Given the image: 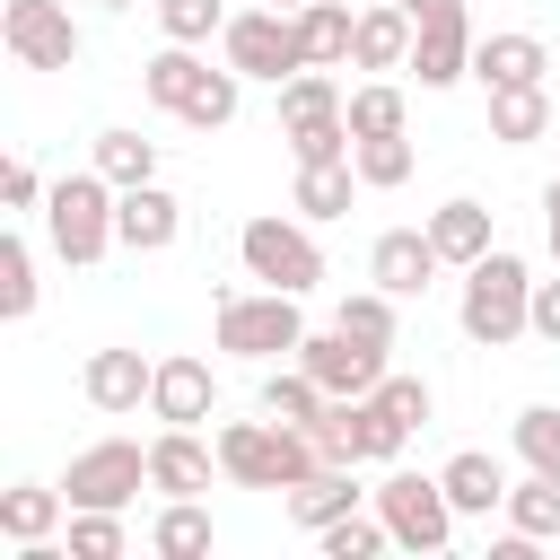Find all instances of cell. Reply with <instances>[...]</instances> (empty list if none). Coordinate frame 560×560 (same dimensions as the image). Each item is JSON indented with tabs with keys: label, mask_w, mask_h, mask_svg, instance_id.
<instances>
[{
	"label": "cell",
	"mask_w": 560,
	"mask_h": 560,
	"mask_svg": "<svg viewBox=\"0 0 560 560\" xmlns=\"http://www.w3.org/2000/svg\"><path fill=\"white\" fill-rule=\"evenodd\" d=\"M394 306H402V298H394V289H350V298H341V315H332V324H341V332H359V341H376V350H394V324H402V315H394Z\"/></svg>",
	"instance_id": "obj_35"
},
{
	"label": "cell",
	"mask_w": 560,
	"mask_h": 560,
	"mask_svg": "<svg viewBox=\"0 0 560 560\" xmlns=\"http://www.w3.org/2000/svg\"><path fill=\"white\" fill-rule=\"evenodd\" d=\"M341 114H350V140L411 131V105H402V88H394V79H368V88H350V96H341Z\"/></svg>",
	"instance_id": "obj_27"
},
{
	"label": "cell",
	"mask_w": 560,
	"mask_h": 560,
	"mask_svg": "<svg viewBox=\"0 0 560 560\" xmlns=\"http://www.w3.org/2000/svg\"><path fill=\"white\" fill-rule=\"evenodd\" d=\"M280 499H289V516H298L306 534H324L332 516H350V508L376 499V490H359V464H315V472H306L298 490H280Z\"/></svg>",
	"instance_id": "obj_18"
},
{
	"label": "cell",
	"mask_w": 560,
	"mask_h": 560,
	"mask_svg": "<svg viewBox=\"0 0 560 560\" xmlns=\"http://www.w3.org/2000/svg\"><path fill=\"white\" fill-rule=\"evenodd\" d=\"M210 472H219V438H210V446H201L192 429H158V438H149V490H166V499H201Z\"/></svg>",
	"instance_id": "obj_15"
},
{
	"label": "cell",
	"mask_w": 560,
	"mask_h": 560,
	"mask_svg": "<svg viewBox=\"0 0 560 560\" xmlns=\"http://www.w3.org/2000/svg\"><path fill=\"white\" fill-rule=\"evenodd\" d=\"M114 210H122V192L96 175V166H79V175H61L52 192H44V236H52V254L70 262V271H88V262H105L122 236H114Z\"/></svg>",
	"instance_id": "obj_3"
},
{
	"label": "cell",
	"mask_w": 560,
	"mask_h": 560,
	"mask_svg": "<svg viewBox=\"0 0 560 560\" xmlns=\"http://www.w3.org/2000/svg\"><path fill=\"white\" fill-rule=\"evenodd\" d=\"M350 201H359V166L350 158H332V166H298V184H289V210L298 219H350Z\"/></svg>",
	"instance_id": "obj_22"
},
{
	"label": "cell",
	"mask_w": 560,
	"mask_h": 560,
	"mask_svg": "<svg viewBox=\"0 0 560 560\" xmlns=\"http://www.w3.org/2000/svg\"><path fill=\"white\" fill-rule=\"evenodd\" d=\"M542 70H551V44H542V35H525V26L472 35V79H481V96H490V88H542Z\"/></svg>",
	"instance_id": "obj_13"
},
{
	"label": "cell",
	"mask_w": 560,
	"mask_h": 560,
	"mask_svg": "<svg viewBox=\"0 0 560 560\" xmlns=\"http://www.w3.org/2000/svg\"><path fill=\"white\" fill-rule=\"evenodd\" d=\"M315 114H341V88H332V70H298V79H280V131L289 122H315Z\"/></svg>",
	"instance_id": "obj_39"
},
{
	"label": "cell",
	"mask_w": 560,
	"mask_h": 560,
	"mask_svg": "<svg viewBox=\"0 0 560 560\" xmlns=\"http://www.w3.org/2000/svg\"><path fill=\"white\" fill-rule=\"evenodd\" d=\"M376 516L394 525V551H446L455 542V499H446V481L438 472H385L376 481Z\"/></svg>",
	"instance_id": "obj_7"
},
{
	"label": "cell",
	"mask_w": 560,
	"mask_h": 560,
	"mask_svg": "<svg viewBox=\"0 0 560 560\" xmlns=\"http://www.w3.org/2000/svg\"><path fill=\"white\" fill-rule=\"evenodd\" d=\"M324 455H315V438L306 429H289V420H228L219 429V472L236 481V490H298L306 472H315Z\"/></svg>",
	"instance_id": "obj_2"
},
{
	"label": "cell",
	"mask_w": 560,
	"mask_h": 560,
	"mask_svg": "<svg viewBox=\"0 0 560 560\" xmlns=\"http://www.w3.org/2000/svg\"><path fill=\"white\" fill-rule=\"evenodd\" d=\"M96 175L114 184V192H131V184H158V140H140V131H96Z\"/></svg>",
	"instance_id": "obj_28"
},
{
	"label": "cell",
	"mask_w": 560,
	"mask_h": 560,
	"mask_svg": "<svg viewBox=\"0 0 560 560\" xmlns=\"http://www.w3.org/2000/svg\"><path fill=\"white\" fill-rule=\"evenodd\" d=\"M210 341H219L228 359H298L306 315H298L289 289H228L219 315H210Z\"/></svg>",
	"instance_id": "obj_4"
},
{
	"label": "cell",
	"mask_w": 560,
	"mask_h": 560,
	"mask_svg": "<svg viewBox=\"0 0 560 560\" xmlns=\"http://www.w3.org/2000/svg\"><path fill=\"white\" fill-rule=\"evenodd\" d=\"M0 44H9L18 70H70V61H79L70 0H9V9H0Z\"/></svg>",
	"instance_id": "obj_9"
},
{
	"label": "cell",
	"mask_w": 560,
	"mask_h": 560,
	"mask_svg": "<svg viewBox=\"0 0 560 560\" xmlns=\"http://www.w3.org/2000/svg\"><path fill=\"white\" fill-rule=\"evenodd\" d=\"M236 96H245V70H228V61H219V70L184 96V114H175V122H192V131H228V122H236Z\"/></svg>",
	"instance_id": "obj_32"
},
{
	"label": "cell",
	"mask_w": 560,
	"mask_h": 560,
	"mask_svg": "<svg viewBox=\"0 0 560 560\" xmlns=\"http://www.w3.org/2000/svg\"><path fill=\"white\" fill-rule=\"evenodd\" d=\"M61 490H70V508H131V499L149 490V446H131V438H96V446L70 455Z\"/></svg>",
	"instance_id": "obj_8"
},
{
	"label": "cell",
	"mask_w": 560,
	"mask_h": 560,
	"mask_svg": "<svg viewBox=\"0 0 560 560\" xmlns=\"http://www.w3.org/2000/svg\"><path fill=\"white\" fill-rule=\"evenodd\" d=\"M350 26H359V9H341V0H306V9H298V44H306V61H315V70H350Z\"/></svg>",
	"instance_id": "obj_26"
},
{
	"label": "cell",
	"mask_w": 560,
	"mask_h": 560,
	"mask_svg": "<svg viewBox=\"0 0 560 560\" xmlns=\"http://www.w3.org/2000/svg\"><path fill=\"white\" fill-rule=\"evenodd\" d=\"M201 79H210V61H201L192 44H166V52H149V61H140V96H149L158 114H184V96H192Z\"/></svg>",
	"instance_id": "obj_24"
},
{
	"label": "cell",
	"mask_w": 560,
	"mask_h": 560,
	"mask_svg": "<svg viewBox=\"0 0 560 560\" xmlns=\"http://www.w3.org/2000/svg\"><path fill=\"white\" fill-rule=\"evenodd\" d=\"M298 368H306L332 402H350V394H376V385H385V350H376V341H359V332H341V324H332V332H306V341H298Z\"/></svg>",
	"instance_id": "obj_10"
},
{
	"label": "cell",
	"mask_w": 560,
	"mask_h": 560,
	"mask_svg": "<svg viewBox=\"0 0 560 560\" xmlns=\"http://www.w3.org/2000/svg\"><path fill=\"white\" fill-rule=\"evenodd\" d=\"M542 219H560V175H551V184H542Z\"/></svg>",
	"instance_id": "obj_46"
},
{
	"label": "cell",
	"mask_w": 560,
	"mask_h": 560,
	"mask_svg": "<svg viewBox=\"0 0 560 560\" xmlns=\"http://www.w3.org/2000/svg\"><path fill=\"white\" fill-rule=\"evenodd\" d=\"M516 455H525V472L560 481V402H525L516 411Z\"/></svg>",
	"instance_id": "obj_38"
},
{
	"label": "cell",
	"mask_w": 560,
	"mask_h": 560,
	"mask_svg": "<svg viewBox=\"0 0 560 560\" xmlns=\"http://www.w3.org/2000/svg\"><path fill=\"white\" fill-rule=\"evenodd\" d=\"M44 192H52V184H44L26 158H9V166H0V201H9V210H44Z\"/></svg>",
	"instance_id": "obj_43"
},
{
	"label": "cell",
	"mask_w": 560,
	"mask_h": 560,
	"mask_svg": "<svg viewBox=\"0 0 560 560\" xmlns=\"http://www.w3.org/2000/svg\"><path fill=\"white\" fill-rule=\"evenodd\" d=\"M324 402H332V394H324V385H315L298 359L262 376V411H271V420H289V429H315V420H324Z\"/></svg>",
	"instance_id": "obj_29"
},
{
	"label": "cell",
	"mask_w": 560,
	"mask_h": 560,
	"mask_svg": "<svg viewBox=\"0 0 560 560\" xmlns=\"http://www.w3.org/2000/svg\"><path fill=\"white\" fill-rule=\"evenodd\" d=\"M61 516H70L61 481H9L0 490V534L9 542H44V534H61Z\"/></svg>",
	"instance_id": "obj_20"
},
{
	"label": "cell",
	"mask_w": 560,
	"mask_h": 560,
	"mask_svg": "<svg viewBox=\"0 0 560 560\" xmlns=\"http://www.w3.org/2000/svg\"><path fill=\"white\" fill-rule=\"evenodd\" d=\"M411 9L402 0H368L350 26V70H411Z\"/></svg>",
	"instance_id": "obj_16"
},
{
	"label": "cell",
	"mask_w": 560,
	"mask_h": 560,
	"mask_svg": "<svg viewBox=\"0 0 560 560\" xmlns=\"http://www.w3.org/2000/svg\"><path fill=\"white\" fill-rule=\"evenodd\" d=\"M429 245H438V254L464 271V262H481L499 236H490V210H481L472 192H455V201H438V210H429Z\"/></svg>",
	"instance_id": "obj_21"
},
{
	"label": "cell",
	"mask_w": 560,
	"mask_h": 560,
	"mask_svg": "<svg viewBox=\"0 0 560 560\" xmlns=\"http://www.w3.org/2000/svg\"><path fill=\"white\" fill-rule=\"evenodd\" d=\"M149 385H158V359H140V350H88V368H79V394L96 402V411H140L149 402Z\"/></svg>",
	"instance_id": "obj_14"
},
{
	"label": "cell",
	"mask_w": 560,
	"mask_h": 560,
	"mask_svg": "<svg viewBox=\"0 0 560 560\" xmlns=\"http://www.w3.org/2000/svg\"><path fill=\"white\" fill-rule=\"evenodd\" d=\"M114 236H122L131 254H166V245L184 236V201H175L166 184H131L122 210H114Z\"/></svg>",
	"instance_id": "obj_17"
},
{
	"label": "cell",
	"mask_w": 560,
	"mask_h": 560,
	"mask_svg": "<svg viewBox=\"0 0 560 560\" xmlns=\"http://www.w3.org/2000/svg\"><path fill=\"white\" fill-rule=\"evenodd\" d=\"M149 551H158V560H201V551H210V508H201V499H166L158 525H149Z\"/></svg>",
	"instance_id": "obj_30"
},
{
	"label": "cell",
	"mask_w": 560,
	"mask_h": 560,
	"mask_svg": "<svg viewBox=\"0 0 560 560\" xmlns=\"http://www.w3.org/2000/svg\"><path fill=\"white\" fill-rule=\"evenodd\" d=\"M542 236H551V262H560V219H542Z\"/></svg>",
	"instance_id": "obj_47"
},
{
	"label": "cell",
	"mask_w": 560,
	"mask_h": 560,
	"mask_svg": "<svg viewBox=\"0 0 560 560\" xmlns=\"http://www.w3.org/2000/svg\"><path fill=\"white\" fill-rule=\"evenodd\" d=\"M446 499H455V516H490V508H508V472H499V455H481V446H464V455H446Z\"/></svg>",
	"instance_id": "obj_23"
},
{
	"label": "cell",
	"mask_w": 560,
	"mask_h": 560,
	"mask_svg": "<svg viewBox=\"0 0 560 560\" xmlns=\"http://www.w3.org/2000/svg\"><path fill=\"white\" fill-rule=\"evenodd\" d=\"M350 166H359V184H368V192H394V184H411V131L359 140V149H350Z\"/></svg>",
	"instance_id": "obj_34"
},
{
	"label": "cell",
	"mask_w": 560,
	"mask_h": 560,
	"mask_svg": "<svg viewBox=\"0 0 560 560\" xmlns=\"http://www.w3.org/2000/svg\"><path fill=\"white\" fill-rule=\"evenodd\" d=\"M376 402L402 420V429H429V411H438V394H429V376H394L385 368V385H376Z\"/></svg>",
	"instance_id": "obj_42"
},
{
	"label": "cell",
	"mask_w": 560,
	"mask_h": 560,
	"mask_svg": "<svg viewBox=\"0 0 560 560\" xmlns=\"http://www.w3.org/2000/svg\"><path fill=\"white\" fill-rule=\"evenodd\" d=\"M0 315L9 324L35 315V245L26 236H0Z\"/></svg>",
	"instance_id": "obj_40"
},
{
	"label": "cell",
	"mask_w": 560,
	"mask_h": 560,
	"mask_svg": "<svg viewBox=\"0 0 560 560\" xmlns=\"http://www.w3.org/2000/svg\"><path fill=\"white\" fill-rule=\"evenodd\" d=\"M236 262H245V280L306 298V289L324 280V245H315V219H280V210L245 219V228H236Z\"/></svg>",
	"instance_id": "obj_5"
},
{
	"label": "cell",
	"mask_w": 560,
	"mask_h": 560,
	"mask_svg": "<svg viewBox=\"0 0 560 560\" xmlns=\"http://www.w3.org/2000/svg\"><path fill=\"white\" fill-rule=\"evenodd\" d=\"M122 508H70V560H122Z\"/></svg>",
	"instance_id": "obj_41"
},
{
	"label": "cell",
	"mask_w": 560,
	"mask_h": 560,
	"mask_svg": "<svg viewBox=\"0 0 560 560\" xmlns=\"http://www.w3.org/2000/svg\"><path fill=\"white\" fill-rule=\"evenodd\" d=\"M210 411H219L210 359H192V350H166V359H158V385H149V420H166V429H201Z\"/></svg>",
	"instance_id": "obj_11"
},
{
	"label": "cell",
	"mask_w": 560,
	"mask_h": 560,
	"mask_svg": "<svg viewBox=\"0 0 560 560\" xmlns=\"http://www.w3.org/2000/svg\"><path fill=\"white\" fill-rule=\"evenodd\" d=\"M280 140H289V158H298V166H332V158H350V149H359V140H350V114H315V122H289Z\"/></svg>",
	"instance_id": "obj_33"
},
{
	"label": "cell",
	"mask_w": 560,
	"mask_h": 560,
	"mask_svg": "<svg viewBox=\"0 0 560 560\" xmlns=\"http://www.w3.org/2000/svg\"><path fill=\"white\" fill-rule=\"evenodd\" d=\"M438 271H446V254L429 245V228H385V236L368 245V280L394 289V298H429Z\"/></svg>",
	"instance_id": "obj_12"
},
{
	"label": "cell",
	"mask_w": 560,
	"mask_h": 560,
	"mask_svg": "<svg viewBox=\"0 0 560 560\" xmlns=\"http://www.w3.org/2000/svg\"><path fill=\"white\" fill-rule=\"evenodd\" d=\"M315 542H324V560H376V551H385V542H394V525H385V516H376V508H368V516H359V508H350V516H332V525H324V534H315Z\"/></svg>",
	"instance_id": "obj_36"
},
{
	"label": "cell",
	"mask_w": 560,
	"mask_h": 560,
	"mask_svg": "<svg viewBox=\"0 0 560 560\" xmlns=\"http://www.w3.org/2000/svg\"><path fill=\"white\" fill-rule=\"evenodd\" d=\"M219 61H228V70H245V79H271V88H280V79H298V70H306L298 9H262V0H254V9H236V18H228V35H219Z\"/></svg>",
	"instance_id": "obj_6"
},
{
	"label": "cell",
	"mask_w": 560,
	"mask_h": 560,
	"mask_svg": "<svg viewBox=\"0 0 560 560\" xmlns=\"http://www.w3.org/2000/svg\"><path fill=\"white\" fill-rule=\"evenodd\" d=\"M534 332L560 350V271H551V280H534Z\"/></svg>",
	"instance_id": "obj_44"
},
{
	"label": "cell",
	"mask_w": 560,
	"mask_h": 560,
	"mask_svg": "<svg viewBox=\"0 0 560 560\" xmlns=\"http://www.w3.org/2000/svg\"><path fill=\"white\" fill-rule=\"evenodd\" d=\"M455 324H464L481 350H508V341H525V332H534V271H525L508 245H490L481 262H464Z\"/></svg>",
	"instance_id": "obj_1"
},
{
	"label": "cell",
	"mask_w": 560,
	"mask_h": 560,
	"mask_svg": "<svg viewBox=\"0 0 560 560\" xmlns=\"http://www.w3.org/2000/svg\"><path fill=\"white\" fill-rule=\"evenodd\" d=\"M516 534H534V542H551L560 534V481L551 472H525V481H508V508H499Z\"/></svg>",
	"instance_id": "obj_31"
},
{
	"label": "cell",
	"mask_w": 560,
	"mask_h": 560,
	"mask_svg": "<svg viewBox=\"0 0 560 560\" xmlns=\"http://www.w3.org/2000/svg\"><path fill=\"white\" fill-rule=\"evenodd\" d=\"M411 9V26H438V18H464V0H402Z\"/></svg>",
	"instance_id": "obj_45"
},
{
	"label": "cell",
	"mask_w": 560,
	"mask_h": 560,
	"mask_svg": "<svg viewBox=\"0 0 560 560\" xmlns=\"http://www.w3.org/2000/svg\"><path fill=\"white\" fill-rule=\"evenodd\" d=\"M262 9H306V0H262Z\"/></svg>",
	"instance_id": "obj_49"
},
{
	"label": "cell",
	"mask_w": 560,
	"mask_h": 560,
	"mask_svg": "<svg viewBox=\"0 0 560 560\" xmlns=\"http://www.w3.org/2000/svg\"><path fill=\"white\" fill-rule=\"evenodd\" d=\"M411 79H420V88H455V79H472V18H438V26H420V35H411Z\"/></svg>",
	"instance_id": "obj_19"
},
{
	"label": "cell",
	"mask_w": 560,
	"mask_h": 560,
	"mask_svg": "<svg viewBox=\"0 0 560 560\" xmlns=\"http://www.w3.org/2000/svg\"><path fill=\"white\" fill-rule=\"evenodd\" d=\"M551 131V88H490V140L499 149H534Z\"/></svg>",
	"instance_id": "obj_25"
},
{
	"label": "cell",
	"mask_w": 560,
	"mask_h": 560,
	"mask_svg": "<svg viewBox=\"0 0 560 560\" xmlns=\"http://www.w3.org/2000/svg\"><path fill=\"white\" fill-rule=\"evenodd\" d=\"M96 9H140V0H96Z\"/></svg>",
	"instance_id": "obj_48"
},
{
	"label": "cell",
	"mask_w": 560,
	"mask_h": 560,
	"mask_svg": "<svg viewBox=\"0 0 560 560\" xmlns=\"http://www.w3.org/2000/svg\"><path fill=\"white\" fill-rule=\"evenodd\" d=\"M158 9V26H166V44H210V35H228V0H149Z\"/></svg>",
	"instance_id": "obj_37"
}]
</instances>
